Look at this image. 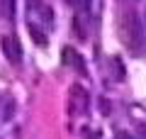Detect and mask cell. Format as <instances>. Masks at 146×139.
I'll return each instance as SVG.
<instances>
[{
  "mask_svg": "<svg viewBox=\"0 0 146 139\" xmlns=\"http://www.w3.org/2000/svg\"><path fill=\"white\" fill-rule=\"evenodd\" d=\"M122 41L136 56L144 51V32H141V20L136 15V10H127L122 15Z\"/></svg>",
  "mask_w": 146,
  "mask_h": 139,
  "instance_id": "obj_1",
  "label": "cell"
},
{
  "mask_svg": "<svg viewBox=\"0 0 146 139\" xmlns=\"http://www.w3.org/2000/svg\"><path fill=\"white\" fill-rule=\"evenodd\" d=\"M68 108H71L73 115L88 110V90H85L80 83H73L71 90H68Z\"/></svg>",
  "mask_w": 146,
  "mask_h": 139,
  "instance_id": "obj_2",
  "label": "cell"
},
{
  "mask_svg": "<svg viewBox=\"0 0 146 139\" xmlns=\"http://www.w3.org/2000/svg\"><path fill=\"white\" fill-rule=\"evenodd\" d=\"M3 54H5V59L10 63H20L22 61V46H20V41L15 39V37H3Z\"/></svg>",
  "mask_w": 146,
  "mask_h": 139,
  "instance_id": "obj_3",
  "label": "cell"
},
{
  "mask_svg": "<svg viewBox=\"0 0 146 139\" xmlns=\"http://www.w3.org/2000/svg\"><path fill=\"white\" fill-rule=\"evenodd\" d=\"M61 59H63V63H68V66H76V68H78V73H85V63H83V59H80V54L76 51V49L66 46L63 54H61Z\"/></svg>",
  "mask_w": 146,
  "mask_h": 139,
  "instance_id": "obj_4",
  "label": "cell"
},
{
  "mask_svg": "<svg viewBox=\"0 0 146 139\" xmlns=\"http://www.w3.org/2000/svg\"><path fill=\"white\" fill-rule=\"evenodd\" d=\"M27 29H29V37H32V39H34V41H36L39 46H44V44H46V37L42 34V29H39L36 25H29Z\"/></svg>",
  "mask_w": 146,
  "mask_h": 139,
  "instance_id": "obj_5",
  "label": "cell"
},
{
  "mask_svg": "<svg viewBox=\"0 0 146 139\" xmlns=\"http://www.w3.org/2000/svg\"><path fill=\"white\" fill-rule=\"evenodd\" d=\"M68 3H71L76 10H88L90 7V0H68Z\"/></svg>",
  "mask_w": 146,
  "mask_h": 139,
  "instance_id": "obj_6",
  "label": "cell"
},
{
  "mask_svg": "<svg viewBox=\"0 0 146 139\" xmlns=\"http://www.w3.org/2000/svg\"><path fill=\"white\" fill-rule=\"evenodd\" d=\"M100 112H102V115H110V100L100 98Z\"/></svg>",
  "mask_w": 146,
  "mask_h": 139,
  "instance_id": "obj_7",
  "label": "cell"
},
{
  "mask_svg": "<svg viewBox=\"0 0 146 139\" xmlns=\"http://www.w3.org/2000/svg\"><path fill=\"white\" fill-rule=\"evenodd\" d=\"M115 139H134V137H131L129 132H117V134H115Z\"/></svg>",
  "mask_w": 146,
  "mask_h": 139,
  "instance_id": "obj_8",
  "label": "cell"
},
{
  "mask_svg": "<svg viewBox=\"0 0 146 139\" xmlns=\"http://www.w3.org/2000/svg\"><path fill=\"white\" fill-rule=\"evenodd\" d=\"M139 134H141V139H146V124H144V127L139 129Z\"/></svg>",
  "mask_w": 146,
  "mask_h": 139,
  "instance_id": "obj_9",
  "label": "cell"
},
{
  "mask_svg": "<svg viewBox=\"0 0 146 139\" xmlns=\"http://www.w3.org/2000/svg\"><path fill=\"white\" fill-rule=\"evenodd\" d=\"M144 15H146V12H144Z\"/></svg>",
  "mask_w": 146,
  "mask_h": 139,
  "instance_id": "obj_10",
  "label": "cell"
}]
</instances>
